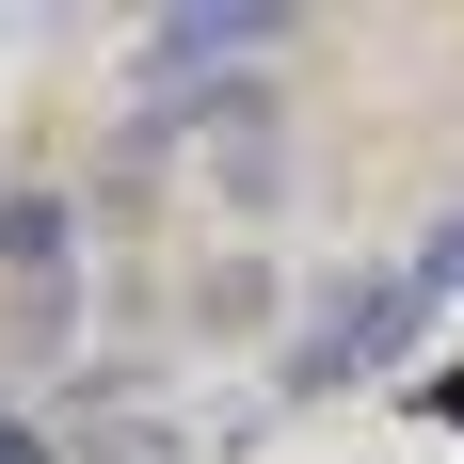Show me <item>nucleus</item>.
I'll use <instances>...</instances> for the list:
<instances>
[{
    "label": "nucleus",
    "mask_w": 464,
    "mask_h": 464,
    "mask_svg": "<svg viewBox=\"0 0 464 464\" xmlns=\"http://www.w3.org/2000/svg\"><path fill=\"white\" fill-rule=\"evenodd\" d=\"M273 48H288L273 0H192V16H160V33H144V144L192 129V81H208V64H273Z\"/></svg>",
    "instance_id": "obj_1"
}]
</instances>
